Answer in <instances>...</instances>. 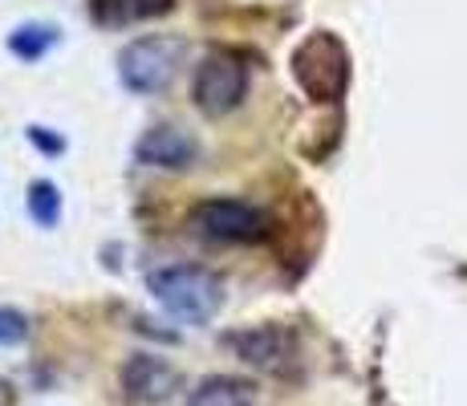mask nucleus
<instances>
[{"label": "nucleus", "mask_w": 467, "mask_h": 406, "mask_svg": "<svg viewBox=\"0 0 467 406\" xmlns=\"http://www.w3.org/2000/svg\"><path fill=\"white\" fill-rule=\"evenodd\" d=\"M57 41H61V29H57V25H49V21H25V25H16V29L8 33L5 45H8V53H13V57H21V61H41Z\"/></svg>", "instance_id": "9d476101"}, {"label": "nucleus", "mask_w": 467, "mask_h": 406, "mask_svg": "<svg viewBox=\"0 0 467 406\" xmlns=\"http://www.w3.org/2000/svg\"><path fill=\"white\" fill-rule=\"evenodd\" d=\"M25 134H29V142L33 147H41L45 155H61V151H66V139H61V134H49L45 126H29Z\"/></svg>", "instance_id": "ddd939ff"}, {"label": "nucleus", "mask_w": 467, "mask_h": 406, "mask_svg": "<svg viewBox=\"0 0 467 406\" xmlns=\"http://www.w3.org/2000/svg\"><path fill=\"white\" fill-rule=\"evenodd\" d=\"M29 338V321L16 309H0V346H21Z\"/></svg>", "instance_id": "f8f14e48"}, {"label": "nucleus", "mask_w": 467, "mask_h": 406, "mask_svg": "<svg viewBox=\"0 0 467 406\" xmlns=\"http://www.w3.org/2000/svg\"><path fill=\"white\" fill-rule=\"evenodd\" d=\"M175 370H171L163 358H150V354H134L127 370H122V386L134 402H163L171 390H175Z\"/></svg>", "instance_id": "0eeeda50"}, {"label": "nucleus", "mask_w": 467, "mask_h": 406, "mask_svg": "<svg viewBox=\"0 0 467 406\" xmlns=\"http://www.w3.org/2000/svg\"><path fill=\"white\" fill-rule=\"evenodd\" d=\"M195 232L215 244H248L265 236V215L244 200H203L192 215Z\"/></svg>", "instance_id": "39448f33"}, {"label": "nucleus", "mask_w": 467, "mask_h": 406, "mask_svg": "<svg viewBox=\"0 0 467 406\" xmlns=\"http://www.w3.org/2000/svg\"><path fill=\"white\" fill-rule=\"evenodd\" d=\"M293 78L301 81V89L317 102H334L346 89L349 66H346V49L329 37V33H317V37H305L293 53Z\"/></svg>", "instance_id": "20e7f679"}, {"label": "nucleus", "mask_w": 467, "mask_h": 406, "mask_svg": "<svg viewBox=\"0 0 467 406\" xmlns=\"http://www.w3.org/2000/svg\"><path fill=\"white\" fill-rule=\"evenodd\" d=\"M175 8V0H94V21L102 29H127L139 21H155Z\"/></svg>", "instance_id": "6e6552de"}, {"label": "nucleus", "mask_w": 467, "mask_h": 406, "mask_svg": "<svg viewBox=\"0 0 467 406\" xmlns=\"http://www.w3.org/2000/svg\"><path fill=\"white\" fill-rule=\"evenodd\" d=\"M248 94V66L244 57L236 53H208L195 69V81H192V98L208 119H223L232 114Z\"/></svg>", "instance_id": "7ed1b4c3"}, {"label": "nucleus", "mask_w": 467, "mask_h": 406, "mask_svg": "<svg viewBox=\"0 0 467 406\" xmlns=\"http://www.w3.org/2000/svg\"><path fill=\"white\" fill-rule=\"evenodd\" d=\"M147 288L175 321L203 325L220 313L223 281L203 265H167L147 276Z\"/></svg>", "instance_id": "f257e3e1"}, {"label": "nucleus", "mask_w": 467, "mask_h": 406, "mask_svg": "<svg viewBox=\"0 0 467 406\" xmlns=\"http://www.w3.org/2000/svg\"><path fill=\"white\" fill-rule=\"evenodd\" d=\"M25 203H29V215L37 228H57L61 220V192L57 183H49V179H37V183L29 187V195H25Z\"/></svg>", "instance_id": "9b49d317"}, {"label": "nucleus", "mask_w": 467, "mask_h": 406, "mask_svg": "<svg viewBox=\"0 0 467 406\" xmlns=\"http://www.w3.org/2000/svg\"><path fill=\"white\" fill-rule=\"evenodd\" d=\"M134 159H139L142 167L187 171L200 162V142H195L187 130H179V126L163 122V126H150V130L134 142Z\"/></svg>", "instance_id": "423d86ee"}, {"label": "nucleus", "mask_w": 467, "mask_h": 406, "mask_svg": "<svg viewBox=\"0 0 467 406\" xmlns=\"http://www.w3.org/2000/svg\"><path fill=\"white\" fill-rule=\"evenodd\" d=\"M232 349L253 366H281V358L289 354V338L281 329H248L232 338Z\"/></svg>", "instance_id": "1a4fd4ad"}, {"label": "nucleus", "mask_w": 467, "mask_h": 406, "mask_svg": "<svg viewBox=\"0 0 467 406\" xmlns=\"http://www.w3.org/2000/svg\"><path fill=\"white\" fill-rule=\"evenodd\" d=\"M187 57V41L171 33H150V37L130 41L119 53V78L130 94H163L175 81L179 66Z\"/></svg>", "instance_id": "f03ea898"}]
</instances>
